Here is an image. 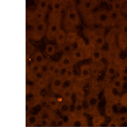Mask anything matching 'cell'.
Segmentation results:
<instances>
[{
  "label": "cell",
  "instance_id": "obj_1",
  "mask_svg": "<svg viewBox=\"0 0 127 127\" xmlns=\"http://www.w3.org/2000/svg\"><path fill=\"white\" fill-rule=\"evenodd\" d=\"M62 14L52 12L50 15L49 21V24L47 26L46 36L49 41L55 40V36L61 29L62 20Z\"/></svg>",
  "mask_w": 127,
  "mask_h": 127
},
{
  "label": "cell",
  "instance_id": "obj_2",
  "mask_svg": "<svg viewBox=\"0 0 127 127\" xmlns=\"http://www.w3.org/2000/svg\"><path fill=\"white\" fill-rule=\"evenodd\" d=\"M81 19L77 10H72L66 13L64 21L65 30L68 32L72 30L80 24Z\"/></svg>",
  "mask_w": 127,
  "mask_h": 127
},
{
  "label": "cell",
  "instance_id": "obj_3",
  "mask_svg": "<svg viewBox=\"0 0 127 127\" xmlns=\"http://www.w3.org/2000/svg\"><path fill=\"white\" fill-rule=\"evenodd\" d=\"M32 30L29 32V37L35 41H39L41 40L45 35H46L47 24L45 21L36 23L33 26Z\"/></svg>",
  "mask_w": 127,
  "mask_h": 127
},
{
  "label": "cell",
  "instance_id": "obj_4",
  "mask_svg": "<svg viewBox=\"0 0 127 127\" xmlns=\"http://www.w3.org/2000/svg\"><path fill=\"white\" fill-rule=\"evenodd\" d=\"M94 16L95 22L101 26L106 27L111 25L107 11L103 10L98 11L94 13Z\"/></svg>",
  "mask_w": 127,
  "mask_h": 127
},
{
  "label": "cell",
  "instance_id": "obj_5",
  "mask_svg": "<svg viewBox=\"0 0 127 127\" xmlns=\"http://www.w3.org/2000/svg\"><path fill=\"white\" fill-rule=\"evenodd\" d=\"M27 15V21L28 23L33 26L36 23L45 21L46 14L37 9L35 11L29 12Z\"/></svg>",
  "mask_w": 127,
  "mask_h": 127
},
{
  "label": "cell",
  "instance_id": "obj_6",
  "mask_svg": "<svg viewBox=\"0 0 127 127\" xmlns=\"http://www.w3.org/2000/svg\"><path fill=\"white\" fill-rule=\"evenodd\" d=\"M96 5V2L94 1L82 0L79 3L78 8L82 13L86 15L92 13Z\"/></svg>",
  "mask_w": 127,
  "mask_h": 127
},
{
  "label": "cell",
  "instance_id": "obj_7",
  "mask_svg": "<svg viewBox=\"0 0 127 127\" xmlns=\"http://www.w3.org/2000/svg\"><path fill=\"white\" fill-rule=\"evenodd\" d=\"M86 56V53L85 51L77 48L74 49L71 55V57L74 61L83 60Z\"/></svg>",
  "mask_w": 127,
  "mask_h": 127
},
{
  "label": "cell",
  "instance_id": "obj_8",
  "mask_svg": "<svg viewBox=\"0 0 127 127\" xmlns=\"http://www.w3.org/2000/svg\"><path fill=\"white\" fill-rule=\"evenodd\" d=\"M80 74L82 79L87 80L92 76L91 66L88 64L82 65L80 68Z\"/></svg>",
  "mask_w": 127,
  "mask_h": 127
},
{
  "label": "cell",
  "instance_id": "obj_9",
  "mask_svg": "<svg viewBox=\"0 0 127 127\" xmlns=\"http://www.w3.org/2000/svg\"><path fill=\"white\" fill-rule=\"evenodd\" d=\"M108 12L111 24H114L121 22L122 16L123 15L121 12L116 11L112 9Z\"/></svg>",
  "mask_w": 127,
  "mask_h": 127
},
{
  "label": "cell",
  "instance_id": "obj_10",
  "mask_svg": "<svg viewBox=\"0 0 127 127\" xmlns=\"http://www.w3.org/2000/svg\"><path fill=\"white\" fill-rule=\"evenodd\" d=\"M92 40L94 45L97 49H101L105 45V39L102 35H95Z\"/></svg>",
  "mask_w": 127,
  "mask_h": 127
},
{
  "label": "cell",
  "instance_id": "obj_11",
  "mask_svg": "<svg viewBox=\"0 0 127 127\" xmlns=\"http://www.w3.org/2000/svg\"><path fill=\"white\" fill-rule=\"evenodd\" d=\"M74 61L71 55H63L60 61L61 65L64 69L71 68L74 63Z\"/></svg>",
  "mask_w": 127,
  "mask_h": 127
},
{
  "label": "cell",
  "instance_id": "obj_12",
  "mask_svg": "<svg viewBox=\"0 0 127 127\" xmlns=\"http://www.w3.org/2000/svg\"><path fill=\"white\" fill-rule=\"evenodd\" d=\"M52 12L61 14L64 10V1L59 0L52 1L51 2Z\"/></svg>",
  "mask_w": 127,
  "mask_h": 127
},
{
  "label": "cell",
  "instance_id": "obj_13",
  "mask_svg": "<svg viewBox=\"0 0 127 127\" xmlns=\"http://www.w3.org/2000/svg\"><path fill=\"white\" fill-rule=\"evenodd\" d=\"M66 31L62 29H61L56 34L55 40L59 45L62 46L66 42Z\"/></svg>",
  "mask_w": 127,
  "mask_h": 127
},
{
  "label": "cell",
  "instance_id": "obj_14",
  "mask_svg": "<svg viewBox=\"0 0 127 127\" xmlns=\"http://www.w3.org/2000/svg\"><path fill=\"white\" fill-rule=\"evenodd\" d=\"M117 41L121 49L125 50L127 48V35L120 32L117 37Z\"/></svg>",
  "mask_w": 127,
  "mask_h": 127
},
{
  "label": "cell",
  "instance_id": "obj_15",
  "mask_svg": "<svg viewBox=\"0 0 127 127\" xmlns=\"http://www.w3.org/2000/svg\"><path fill=\"white\" fill-rule=\"evenodd\" d=\"M90 56L93 61L98 62L102 60L103 57V55L100 49L93 50L91 52Z\"/></svg>",
  "mask_w": 127,
  "mask_h": 127
},
{
  "label": "cell",
  "instance_id": "obj_16",
  "mask_svg": "<svg viewBox=\"0 0 127 127\" xmlns=\"http://www.w3.org/2000/svg\"><path fill=\"white\" fill-rule=\"evenodd\" d=\"M79 37L78 34L75 31L67 32L66 34V42L73 45L76 42Z\"/></svg>",
  "mask_w": 127,
  "mask_h": 127
},
{
  "label": "cell",
  "instance_id": "obj_17",
  "mask_svg": "<svg viewBox=\"0 0 127 127\" xmlns=\"http://www.w3.org/2000/svg\"><path fill=\"white\" fill-rule=\"evenodd\" d=\"M49 5V2L48 0H40L37 5V10L46 14L48 10Z\"/></svg>",
  "mask_w": 127,
  "mask_h": 127
},
{
  "label": "cell",
  "instance_id": "obj_18",
  "mask_svg": "<svg viewBox=\"0 0 127 127\" xmlns=\"http://www.w3.org/2000/svg\"><path fill=\"white\" fill-rule=\"evenodd\" d=\"M61 47L63 55H71L74 50L73 45L66 42Z\"/></svg>",
  "mask_w": 127,
  "mask_h": 127
},
{
  "label": "cell",
  "instance_id": "obj_19",
  "mask_svg": "<svg viewBox=\"0 0 127 127\" xmlns=\"http://www.w3.org/2000/svg\"><path fill=\"white\" fill-rule=\"evenodd\" d=\"M105 122V118L102 116H97L94 117L92 120L93 127H99Z\"/></svg>",
  "mask_w": 127,
  "mask_h": 127
},
{
  "label": "cell",
  "instance_id": "obj_20",
  "mask_svg": "<svg viewBox=\"0 0 127 127\" xmlns=\"http://www.w3.org/2000/svg\"><path fill=\"white\" fill-rule=\"evenodd\" d=\"M34 60L35 63L40 65L44 62V58L42 53L39 51H37L34 56Z\"/></svg>",
  "mask_w": 127,
  "mask_h": 127
},
{
  "label": "cell",
  "instance_id": "obj_21",
  "mask_svg": "<svg viewBox=\"0 0 127 127\" xmlns=\"http://www.w3.org/2000/svg\"><path fill=\"white\" fill-rule=\"evenodd\" d=\"M45 52L48 55L52 56L55 53L56 47L54 45L48 43L46 45L45 47Z\"/></svg>",
  "mask_w": 127,
  "mask_h": 127
},
{
  "label": "cell",
  "instance_id": "obj_22",
  "mask_svg": "<svg viewBox=\"0 0 127 127\" xmlns=\"http://www.w3.org/2000/svg\"><path fill=\"white\" fill-rule=\"evenodd\" d=\"M123 2L120 1H113L111 4L112 9L121 12Z\"/></svg>",
  "mask_w": 127,
  "mask_h": 127
},
{
  "label": "cell",
  "instance_id": "obj_23",
  "mask_svg": "<svg viewBox=\"0 0 127 127\" xmlns=\"http://www.w3.org/2000/svg\"><path fill=\"white\" fill-rule=\"evenodd\" d=\"M75 2L72 1H64V10L66 13L72 10L75 9Z\"/></svg>",
  "mask_w": 127,
  "mask_h": 127
},
{
  "label": "cell",
  "instance_id": "obj_24",
  "mask_svg": "<svg viewBox=\"0 0 127 127\" xmlns=\"http://www.w3.org/2000/svg\"><path fill=\"white\" fill-rule=\"evenodd\" d=\"M125 82L123 80L121 76L116 78L114 82V86L118 89H122L124 86Z\"/></svg>",
  "mask_w": 127,
  "mask_h": 127
},
{
  "label": "cell",
  "instance_id": "obj_25",
  "mask_svg": "<svg viewBox=\"0 0 127 127\" xmlns=\"http://www.w3.org/2000/svg\"><path fill=\"white\" fill-rule=\"evenodd\" d=\"M77 43V48L85 51L87 48L86 44L83 38L79 37L76 42Z\"/></svg>",
  "mask_w": 127,
  "mask_h": 127
},
{
  "label": "cell",
  "instance_id": "obj_26",
  "mask_svg": "<svg viewBox=\"0 0 127 127\" xmlns=\"http://www.w3.org/2000/svg\"><path fill=\"white\" fill-rule=\"evenodd\" d=\"M113 106L110 103H107L105 105V113L107 117H110L113 115Z\"/></svg>",
  "mask_w": 127,
  "mask_h": 127
},
{
  "label": "cell",
  "instance_id": "obj_27",
  "mask_svg": "<svg viewBox=\"0 0 127 127\" xmlns=\"http://www.w3.org/2000/svg\"><path fill=\"white\" fill-rule=\"evenodd\" d=\"M117 72V68L113 65L108 66L107 70V74L110 76H113L116 75Z\"/></svg>",
  "mask_w": 127,
  "mask_h": 127
},
{
  "label": "cell",
  "instance_id": "obj_28",
  "mask_svg": "<svg viewBox=\"0 0 127 127\" xmlns=\"http://www.w3.org/2000/svg\"><path fill=\"white\" fill-rule=\"evenodd\" d=\"M120 102L122 106L127 107V92L124 94L121 97Z\"/></svg>",
  "mask_w": 127,
  "mask_h": 127
},
{
  "label": "cell",
  "instance_id": "obj_29",
  "mask_svg": "<svg viewBox=\"0 0 127 127\" xmlns=\"http://www.w3.org/2000/svg\"><path fill=\"white\" fill-rule=\"evenodd\" d=\"M65 75L67 78H71L74 75V72L71 68H67L65 71Z\"/></svg>",
  "mask_w": 127,
  "mask_h": 127
},
{
  "label": "cell",
  "instance_id": "obj_30",
  "mask_svg": "<svg viewBox=\"0 0 127 127\" xmlns=\"http://www.w3.org/2000/svg\"><path fill=\"white\" fill-rule=\"evenodd\" d=\"M92 76L96 77L98 76L99 73V69L96 67H91Z\"/></svg>",
  "mask_w": 127,
  "mask_h": 127
},
{
  "label": "cell",
  "instance_id": "obj_31",
  "mask_svg": "<svg viewBox=\"0 0 127 127\" xmlns=\"http://www.w3.org/2000/svg\"><path fill=\"white\" fill-rule=\"evenodd\" d=\"M121 12L122 14L127 15V2H123Z\"/></svg>",
  "mask_w": 127,
  "mask_h": 127
},
{
  "label": "cell",
  "instance_id": "obj_32",
  "mask_svg": "<svg viewBox=\"0 0 127 127\" xmlns=\"http://www.w3.org/2000/svg\"><path fill=\"white\" fill-rule=\"evenodd\" d=\"M121 32L127 35V23L122 24L121 29Z\"/></svg>",
  "mask_w": 127,
  "mask_h": 127
},
{
  "label": "cell",
  "instance_id": "obj_33",
  "mask_svg": "<svg viewBox=\"0 0 127 127\" xmlns=\"http://www.w3.org/2000/svg\"><path fill=\"white\" fill-rule=\"evenodd\" d=\"M120 127L118 123L115 121H112L109 122L106 127Z\"/></svg>",
  "mask_w": 127,
  "mask_h": 127
},
{
  "label": "cell",
  "instance_id": "obj_34",
  "mask_svg": "<svg viewBox=\"0 0 127 127\" xmlns=\"http://www.w3.org/2000/svg\"><path fill=\"white\" fill-rule=\"evenodd\" d=\"M89 127V126H87V127Z\"/></svg>",
  "mask_w": 127,
  "mask_h": 127
},
{
  "label": "cell",
  "instance_id": "obj_35",
  "mask_svg": "<svg viewBox=\"0 0 127 127\" xmlns=\"http://www.w3.org/2000/svg\"></svg>",
  "mask_w": 127,
  "mask_h": 127
},
{
  "label": "cell",
  "instance_id": "obj_36",
  "mask_svg": "<svg viewBox=\"0 0 127 127\" xmlns=\"http://www.w3.org/2000/svg\"></svg>",
  "mask_w": 127,
  "mask_h": 127
}]
</instances>
